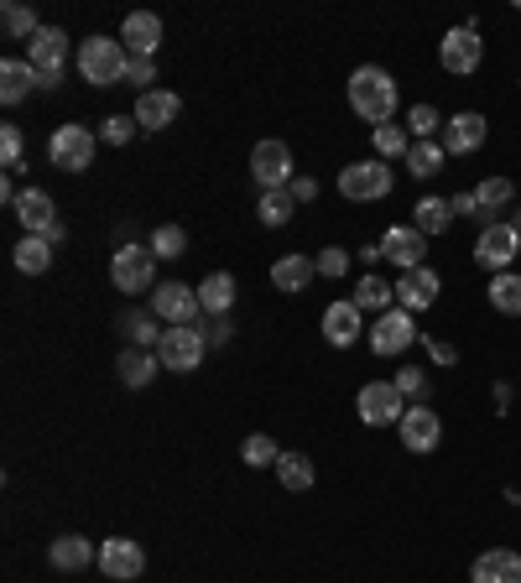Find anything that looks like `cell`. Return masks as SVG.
Here are the masks:
<instances>
[{
    "label": "cell",
    "instance_id": "44",
    "mask_svg": "<svg viewBox=\"0 0 521 583\" xmlns=\"http://www.w3.org/2000/svg\"><path fill=\"white\" fill-rule=\"evenodd\" d=\"M136 131H141L136 115H104V121H100V141H104V146H125Z\"/></svg>",
    "mask_w": 521,
    "mask_h": 583
},
{
    "label": "cell",
    "instance_id": "42",
    "mask_svg": "<svg viewBox=\"0 0 521 583\" xmlns=\"http://www.w3.org/2000/svg\"><path fill=\"white\" fill-rule=\"evenodd\" d=\"M0 162H6V172L27 167V136H21V125H0Z\"/></svg>",
    "mask_w": 521,
    "mask_h": 583
},
{
    "label": "cell",
    "instance_id": "50",
    "mask_svg": "<svg viewBox=\"0 0 521 583\" xmlns=\"http://www.w3.org/2000/svg\"><path fill=\"white\" fill-rule=\"evenodd\" d=\"M449 208H453V214H469V219H480V204H474V193H453Z\"/></svg>",
    "mask_w": 521,
    "mask_h": 583
},
{
    "label": "cell",
    "instance_id": "12",
    "mask_svg": "<svg viewBox=\"0 0 521 583\" xmlns=\"http://www.w3.org/2000/svg\"><path fill=\"white\" fill-rule=\"evenodd\" d=\"M152 313L162 318V324H173V328H183V324H198V287H188V282H156V292H152Z\"/></svg>",
    "mask_w": 521,
    "mask_h": 583
},
{
    "label": "cell",
    "instance_id": "43",
    "mask_svg": "<svg viewBox=\"0 0 521 583\" xmlns=\"http://www.w3.org/2000/svg\"><path fill=\"white\" fill-rule=\"evenodd\" d=\"M121 328L131 334V344H136V349H152V344H162V334H156V313H125Z\"/></svg>",
    "mask_w": 521,
    "mask_h": 583
},
{
    "label": "cell",
    "instance_id": "49",
    "mask_svg": "<svg viewBox=\"0 0 521 583\" xmlns=\"http://www.w3.org/2000/svg\"><path fill=\"white\" fill-rule=\"evenodd\" d=\"M297 198V204H313V198H318V183H313V177H293V188H287Z\"/></svg>",
    "mask_w": 521,
    "mask_h": 583
},
{
    "label": "cell",
    "instance_id": "19",
    "mask_svg": "<svg viewBox=\"0 0 521 583\" xmlns=\"http://www.w3.org/2000/svg\"><path fill=\"white\" fill-rule=\"evenodd\" d=\"M397 308H407V313H428L438 303V292H443V282H438V272L433 266H417V272H401L397 282Z\"/></svg>",
    "mask_w": 521,
    "mask_h": 583
},
{
    "label": "cell",
    "instance_id": "8",
    "mask_svg": "<svg viewBox=\"0 0 521 583\" xmlns=\"http://www.w3.org/2000/svg\"><path fill=\"white\" fill-rule=\"evenodd\" d=\"M517 256H521V235L511 229V219H496V224H486V229L474 235V260H480L490 276L511 272V260Z\"/></svg>",
    "mask_w": 521,
    "mask_h": 583
},
{
    "label": "cell",
    "instance_id": "7",
    "mask_svg": "<svg viewBox=\"0 0 521 583\" xmlns=\"http://www.w3.org/2000/svg\"><path fill=\"white\" fill-rule=\"evenodd\" d=\"M355 412H360L365 428H397L407 401H401V391L391 380H365L360 396H355Z\"/></svg>",
    "mask_w": 521,
    "mask_h": 583
},
{
    "label": "cell",
    "instance_id": "47",
    "mask_svg": "<svg viewBox=\"0 0 521 583\" xmlns=\"http://www.w3.org/2000/svg\"><path fill=\"white\" fill-rule=\"evenodd\" d=\"M345 272H349V250H334L329 245V250L318 256V276H329L334 282V276H345Z\"/></svg>",
    "mask_w": 521,
    "mask_h": 583
},
{
    "label": "cell",
    "instance_id": "48",
    "mask_svg": "<svg viewBox=\"0 0 521 583\" xmlns=\"http://www.w3.org/2000/svg\"><path fill=\"white\" fill-rule=\"evenodd\" d=\"M204 334H208V349H225V344L235 339V328H229V318H214V324H208Z\"/></svg>",
    "mask_w": 521,
    "mask_h": 583
},
{
    "label": "cell",
    "instance_id": "35",
    "mask_svg": "<svg viewBox=\"0 0 521 583\" xmlns=\"http://www.w3.org/2000/svg\"><path fill=\"white\" fill-rule=\"evenodd\" d=\"M277 480H282V490H313V459L308 453H282L277 459Z\"/></svg>",
    "mask_w": 521,
    "mask_h": 583
},
{
    "label": "cell",
    "instance_id": "37",
    "mask_svg": "<svg viewBox=\"0 0 521 583\" xmlns=\"http://www.w3.org/2000/svg\"><path fill=\"white\" fill-rule=\"evenodd\" d=\"M0 27H6V37H27V42L42 32L37 11H32V6H21V0H6V11H0Z\"/></svg>",
    "mask_w": 521,
    "mask_h": 583
},
{
    "label": "cell",
    "instance_id": "18",
    "mask_svg": "<svg viewBox=\"0 0 521 583\" xmlns=\"http://www.w3.org/2000/svg\"><path fill=\"white\" fill-rule=\"evenodd\" d=\"M100 573L104 579H141L146 573V552H141V542H131V536H110V542H100Z\"/></svg>",
    "mask_w": 521,
    "mask_h": 583
},
{
    "label": "cell",
    "instance_id": "11",
    "mask_svg": "<svg viewBox=\"0 0 521 583\" xmlns=\"http://www.w3.org/2000/svg\"><path fill=\"white\" fill-rule=\"evenodd\" d=\"M27 63L42 73V89H58L63 84V63H69V32L63 27H42L27 48Z\"/></svg>",
    "mask_w": 521,
    "mask_h": 583
},
{
    "label": "cell",
    "instance_id": "31",
    "mask_svg": "<svg viewBox=\"0 0 521 583\" xmlns=\"http://www.w3.org/2000/svg\"><path fill=\"white\" fill-rule=\"evenodd\" d=\"M412 224L433 241V235H449V224H453V208H449V198H417V208H412Z\"/></svg>",
    "mask_w": 521,
    "mask_h": 583
},
{
    "label": "cell",
    "instance_id": "26",
    "mask_svg": "<svg viewBox=\"0 0 521 583\" xmlns=\"http://www.w3.org/2000/svg\"><path fill=\"white\" fill-rule=\"evenodd\" d=\"M48 558H52V567H63V573H79V567L100 563V552H94V542H89V536H79V532H69V536H52Z\"/></svg>",
    "mask_w": 521,
    "mask_h": 583
},
{
    "label": "cell",
    "instance_id": "6",
    "mask_svg": "<svg viewBox=\"0 0 521 583\" xmlns=\"http://www.w3.org/2000/svg\"><path fill=\"white\" fill-rule=\"evenodd\" d=\"M208 355V334L198 324H183V328H167L162 334V344H156V360H162V370H198Z\"/></svg>",
    "mask_w": 521,
    "mask_h": 583
},
{
    "label": "cell",
    "instance_id": "32",
    "mask_svg": "<svg viewBox=\"0 0 521 583\" xmlns=\"http://www.w3.org/2000/svg\"><path fill=\"white\" fill-rule=\"evenodd\" d=\"M443 162H449V152H443L438 141H412V152H407V172H412V177H422V183H428V177H438V172H443Z\"/></svg>",
    "mask_w": 521,
    "mask_h": 583
},
{
    "label": "cell",
    "instance_id": "3",
    "mask_svg": "<svg viewBox=\"0 0 521 583\" xmlns=\"http://www.w3.org/2000/svg\"><path fill=\"white\" fill-rule=\"evenodd\" d=\"M94 146H100V131L69 121L48 136V162L58 172H84V167H94Z\"/></svg>",
    "mask_w": 521,
    "mask_h": 583
},
{
    "label": "cell",
    "instance_id": "30",
    "mask_svg": "<svg viewBox=\"0 0 521 583\" xmlns=\"http://www.w3.org/2000/svg\"><path fill=\"white\" fill-rule=\"evenodd\" d=\"M474 204H480V229H486V224H496V208H505L511 204V198H517V188H511V183H505V177H486V183H474Z\"/></svg>",
    "mask_w": 521,
    "mask_h": 583
},
{
    "label": "cell",
    "instance_id": "5",
    "mask_svg": "<svg viewBox=\"0 0 521 583\" xmlns=\"http://www.w3.org/2000/svg\"><path fill=\"white\" fill-rule=\"evenodd\" d=\"M391 167H386L381 156H370V162H349V167H339V193H345L349 204H376V198H386L391 193Z\"/></svg>",
    "mask_w": 521,
    "mask_h": 583
},
{
    "label": "cell",
    "instance_id": "36",
    "mask_svg": "<svg viewBox=\"0 0 521 583\" xmlns=\"http://www.w3.org/2000/svg\"><path fill=\"white\" fill-rule=\"evenodd\" d=\"M293 208H297V198L287 188H277V193H260V204H256V219L266 224V229H282V224L293 219Z\"/></svg>",
    "mask_w": 521,
    "mask_h": 583
},
{
    "label": "cell",
    "instance_id": "1",
    "mask_svg": "<svg viewBox=\"0 0 521 583\" xmlns=\"http://www.w3.org/2000/svg\"><path fill=\"white\" fill-rule=\"evenodd\" d=\"M345 94H349V110H355L365 125H391L397 121L401 89H397V79H391L386 69H376V63H365V69L349 73Z\"/></svg>",
    "mask_w": 521,
    "mask_h": 583
},
{
    "label": "cell",
    "instance_id": "14",
    "mask_svg": "<svg viewBox=\"0 0 521 583\" xmlns=\"http://www.w3.org/2000/svg\"><path fill=\"white\" fill-rule=\"evenodd\" d=\"M381 256L397 266V272H417V266H428V235L417 229V224H391L381 235Z\"/></svg>",
    "mask_w": 521,
    "mask_h": 583
},
{
    "label": "cell",
    "instance_id": "33",
    "mask_svg": "<svg viewBox=\"0 0 521 583\" xmlns=\"http://www.w3.org/2000/svg\"><path fill=\"white\" fill-rule=\"evenodd\" d=\"M490 308L505 313V318H521V276L517 272L490 276Z\"/></svg>",
    "mask_w": 521,
    "mask_h": 583
},
{
    "label": "cell",
    "instance_id": "28",
    "mask_svg": "<svg viewBox=\"0 0 521 583\" xmlns=\"http://www.w3.org/2000/svg\"><path fill=\"white\" fill-rule=\"evenodd\" d=\"M318 276V260H308V256H282L277 266H272V287L277 292H308V282Z\"/></svg>",
    "mask_w": 521,
    "mask_h": 583
},
{
    "label": "cell",
    "instance_id": "51",
    "mask_svg": "<svg viewBox=\"0 0 521 583\" xmlns=\"http://www.w3.org/2000/svg\"><path fill=\"white\" fill-rule=\"evenodd\" d=\"M428 349H433L438 365H453V360H459V355H453V344H443V339H428Z\"/></svg>",
    "mask_w": 521,
    "mask_h": 583
},
{
    "label": "cell",
    "instance_id": "15",
    "mask_svg": "<svg viewBox=\"0 0 521 583\" xmlns=\"http://www.w3.org/2000/svg\"><path fill=\"white\" fill-rule=\"evenodd\" d=\"M397 432H401V448H407V453H433V448H438V438H443V417H438L433 407H422V401H412V407L401 412Z\"/></svg>",
    "mask_w": 521,
    "mask_h": 583
},
{
    "label": "cell",
    "instance_id": "27",
    "mask_svg": "<svg viewBox=\"0 0 521 583\" xmlns=\"http://www.w3.org/2000/svg\"><path fill=\"white\" fill-rule=\"evenodd\" d=\"M349 303H355L360 313H376V318H381V313L397 308V287H391V282H381V276L365 272L360 282H355V297H349Z\"/></svg>",
    "mask_w": 521,
    "mask_h": 583
},
{
    "label": "cell",
    "instance_id": "16",
    "mask_svg": "<svg viewBox=\"0 0 521 583\" xmlns=\"http://www.w3.org/2000/svg\"><path fill=\"white\" fill-rule=\"evenodd\" d=\"M17 219L27 224V235H42V241L63 245V224H58V208H52V193L27 188L17 198Z\"/></svg>",
    "mask_w": 521,
    "mask_h": 583
},
{
    "label": "cell",
    "instance_id": "22",
    "mask_svg": "<svg viewBox=\"0 0 521 583\" xmlns=\"http://www.w3.org/2000/svg\"><path fill=\"white\" fill-rule=\"evenodd\" d=\"M469 583H521V552H511V548L480 552L474 567H469Z\"/></svg>",
    "mask_w": 521,
    "mask_h": 583
},
{
    "label": "cell",
    "instance_id": "13",
    "mask_svg": "<svg viewBox=\"0 0 521 583\" xmlns=\"http://www.w3.org/2000/svg\"><path fill=\"white\" fill-rule=\"evenodd\" d=\"M490 136V121L480 115V110H459V115H449L443 121V131H438V146L449 156H469V152H480Z\"/></svg>",
    "mask_w": 521,
    "mask_h": 583
},
{
    "label": "cell",
    "instance_id": "21",
    "mask_svg": "<svg viewBox=\"0 0 521 583\" xmlns=\"http://www.w3.org/2000/svg\"><path fill=\"white\" fill-rule=\"evenodd\" d=\"M121 42L131 58H156V48H162V21H156V11H131L121 27Z\"/></svg>",
    "mask_w": 521,
    "mask_h": 583
},
{
    "label": "cell",
    "instance_id": "2",
    "mask_svg": "<svg viewBox=\"0 0 521 583\" xmlns=\"http://www.w3.org/2000/svg\"><path fill=\"white\" fill-rule=\"evenodd\" d=\"M79 79H84L89 89H110V84H125V63H131V52H125V42H115V37H89V42H79Z\"/></svg>",
    "mask_w": 521,
    "mask_h": 583
},
{
    "label": "cell",
    "instance_id": "4",
    "mask_svg": "<svg viewBox=\"0 0 521 583\" xmlns=\"http://www.w3.org/2000/svg\"><path fill=\"white\" fill-rule=\"evenodd\" d=\"M110 282H115V292H125V297H136V292H152V282H156L152 245H131V241H125L121 250L110 256Z\"/></svg>",
    "mask_w": 521,
    "mask_h": 583
},
{
    "label": "cell",
    "instance_id": "17",
    "mask_svg": "<svg viewBox=\"0 0 521 583\" xmlns=\"http://www.w3.org/2000/svg\"><path fill=\"white\" fill-rule=\"evenodd\" d=\"M417 339V324L407 308H391L376 318V328H370V349L381 355V360H391V355H407V344Z\"/></svg>",
    "mask_w": 521,
    "mask_h": 583
},
{
    "label": "cell",
    "instance_id": "29",
    "mask_svg": "<svg viewBox=\"0 0 521 583\" xmlns=\"http://www.w3.org/2000/svg\"><path fill=\"white\" fill-rule=\"evenodd\" d=\"M198 308L214 313V318H225L229 308H235V276L229 272H214L198 282Z\"/></svg>",
    "mask_w": 521,
    "mask_h": 583
},
{
    "label": "cell",
    "instance_id": "25",
    "mask_svg": "<svg viewBox=\"0 0 521 583\" xmlns=\"http://www.w3.org/2000/svg\"><path fill=\"white\" fill-rule=\"evenodd\" d=\"M32 89H42V73H37L27 58H6V63H0V100L6 104H21Z\"/></svg>",
    "mask_w": 521,
    "mask_h": 583
},
{
    "label": "cell",
    "instance_id": "52",
    "mask_svg": "<svg viewBox=\"0 0 521 583\" xmlns=\"http://www.w3.org/2000/svg\"><path fill=\"white\" fill-rule=\"evenodd\" d=\"M511 229H517V235H521V204H517V214H511Z\"/></svg>",
    "mask_w": 521,
    "mask_h": 583
},
{
    "label": "cell",
    "instance_id": "39",
    "mask_svg": "<svg viewBox=\"0 0 521 583\" xmlns=\"http://www.w3.org/2000/svg\"><path fill=\"white\" fill-rule=\"evenodd\" d=\"M241 459L251 463V469H277L282 448H277V438H266V432H251V438L241 443Z\"/></svg>",
    "mask_w": 521,
    "mask_h": 583
},
{
    "label": "cell",
    "instance_id": "24",
    "mask_svg": "<svg viewBox=\"0 0 521 583\" xmlns=\"http://www.w3.org/2000/svg\"><path fill=\"white\" fill-rule=\"evenodd\" d=\"M156 370H162V360H156L152 349H121V360H115V376H121V386H131V391H146L156 380Z\"/></svg>",
    "mask_w": 521,
    "mask_h": 583
},
{
    "label": "cell",
    "instance_id": "45",
    "mask_svg": "<svg viewBox=\"0 0 521 583\" xmlns=\"http://www.w3.org/2000/svg\"><path fill=\"white\" fill-rule=\"evenodd\" d=\"M125 84H136L141 94H152V84H156V58H131V63H125Z\"/></svg>",
    "mask_w": 521,
    "mask_h": 583
},
{
    "label": "cell",
    "instance_id": "34",
    "mask_svg": "<svg viewBox=\"0 0 521 583\" xmlns=\"http://www.w3.org/2000/svg\"><path fill=\"white\" fill-rule=\"evenodd\" d=\"M11 260H17L21 276H42L52 266V241H42V235H27V241L17 245V256H11Z\"/></svg>",
    "mask_w": 521,
    "mask_h": 583
},
{
    "label": "cell",
    "instance_id": "41",
    "mask_svg": "<svg viewBox=\"0 0 521 583\" xmlns=\"http://www.w3.org/2000/svg\"><path fill=\"white\" fill-rule=\"evenodd\" d=\"M407 131H412V141H438L443 115H438L433 104H412V110H407Z\"/></svg>",
    "mask_w": 521,
    "mask_h": 583
},
{
    "label": "cell",
    "instance_id": "40",
    "mask_svg": "<svg viewBox=\"0 0 521 583\" xmlns=\"http://www.w3.org/2000/svg\"><path fill=\"white\" fill-rule=\"evenodd\" d=\"M412 152V131H407V125H376V156H381V162H391V156H407Z\"/></svg>",
    "mask_w": 521,
    "mask_h": 583
},
{
    "label": "cell",
    "instance_id": "10",
    "mask_svg": "<svg viewBox=\"0 0 521 583\" xmlns=\"http://www.w3.org/2000/svg\"><path fill=\"white\" fill-rule=\"evenodd\" d=\"M438 63L449 73H474L480 63H486V42H480V27L474 21H464V27H453V32H443V42H438Z\"/></svg>",
    "mask_w": 521,
    "mask_h": 583
},
{
    "label": "cell",
    "instance_id": "9",
    "mask_svg": "<svg viewBox=\"0 0 521 583\" xmlns=\"http://www.w3.org/2000/svg\"><path fill=\"white\" fill-rule=\"evenodd\" d=\"M251 177L260 183V193H277V188H293V146L287 141H256L251 152Z\"/></svg>",
    "mask_w": 521,
    "mask_h": 583
},
{
    "label": "cell",
    "instance_id": "23",
    "mask_svg": "<svg viewBox=\"0 0 521 583\" xmlns=\"http://www.w3.org/2000/svg\"><path fill=\"white\" fill-rule=\"evenodd\" d=\"M177 115H183V100L167 94V89H152V94H141L136 100V125L141 131H167Z\"/></svg>",
    "mask_w": 521,
    "mask_h": 583
},
{
    "label": "cell",
    "instance_id": "38",
    "mask_svg": "<svg viewBox=\"0 0 521 583\" xmlns=\"http://www.w3.org/2000/svg\"><path fill=\"white\" fill-rule=\"evenodd\" d=\"M188 250V229L183 224H156L152 229V256L156 260H177Z\"/></svg>",
    "mask_w": 521,
    "mask_h": 583
},
{
    "label": "cell",
    "instance_id": "20",
    "mask_svg": "<svg viewBox=\"0 0 521 583\" xmlns=\"http://www.w3.org/2000/svg\"><path fill=\"white\" fill-rule=\"evenodd\" d=\"M318 328H324V339H329L334 349H349V344L365 334V313L345 297V303H329V308H324V324Z\"/></svg>",
    "mask_w": 521,
    "mask_h": 583
},
{
    "label": "cell",
    "instance_id": "46",
    "mask_svg": "<svg viewBox=\"0 0 521 583\" xmlns=\"http://www.w3.org/2000/svg\"><path fill=\"white\" fill-rule=\"evenodd\" d=\"M391 386H397L401 401H407V396H422V391H428V376H422L417 365H407V370H397V376H391Z\"/></svg>",
    "mask_w": 521,
    "mask_h": 583
}]
</instances>
